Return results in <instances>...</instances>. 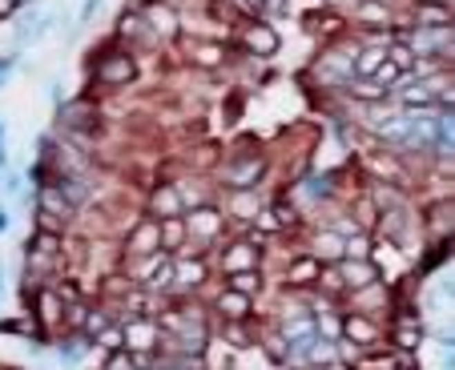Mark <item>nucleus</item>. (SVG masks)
I'll use <instances>...</instances> for the list:
<instances>
[{
	"label": "nucleus",
	"mask_w": 455,
	"mask_h": 370,
	"mask_svg": "<svg viewBox=\"0 0 455 370\" xmlns=\"http://www.w3.org/2000/svg\"><path fill=\"white\" fill-rule=\"evenodd\" d=\"M222 177H226V185H234V189H246V185H254L258 177H262V162H258V157L238 162V165H230Z\"/></svg>",
	"instance_id": "f257e3e1"
},
{
	"label": "nucleus",
	"mask_w": 455,
	"mask_h": 370,
	"mask_svg": "<svg viewBox=\"0 0 455 370\" xmlns=\"http://www.w3.org/2000/svg\"><path fill=\"white\" fill-rule=\"evenodd\" d=\"M254 262H258V250L246 246V242L226 250V270H230V274H238V270H254Z\"/></svg>",
	"instance_id": "f03ea898"
},
{
	"label": "nucleus",
	"mask_w": 455,
	"mask_h": 370,
	"mask_svg": "<svg viewBox=\"0 0 455 370\" xmlns=\"http://www.w3.org/2000/svg\"><path fill=\"white\" fill-rule=\"evenodd\" d=\"M447 37H452L447 28H427V24H423V28L415 32V48H419V52H443V48H447L443 45Z\"/></svg>",
	"instance_id": "7ed1b4c3"
},
{
	"label": "nucleus",
	"mask_w": 455,
	"mask_h": 370,
	"mask_svg": "<svg viewBox=\"0 0 455 370\" xmlns=\"http://www.w3.org/2000/svg\"><path fill=\"white\" fill-rule=\"evenodd\" d=\"M101 77L113 81V85H117V81H129V77H133V61H129V57H105V61H101Z\"/></svg>",
	"instance_id": "20e7f679"
},
{
	"label": "nucleus",
	"mask_w": 455,
	"mask_h": 370,
	"mask_svg": "<svg viewBox=\"0 0 455 370\" xmlns=\"http://www.w3.org/2000/svg\"><path fill=\"white\" fill-rule=\"evenodd\" d=\"M246 45L254 48V52H262V57H270V52L278 48V41H274L270 28H250V32H246Z\"/></svg>",
	"instance_id": "39448f33"
},
{
	"label": "nucleus",
	"mask_w": 455,
	"mask_h": 370,
	"mask_svg": "<svg viewBox=\"0 0 455 370\" xmlns=\"http://www.w3.org/2000/svg\"><path fill=\"white\" fill-rule=\"evenodd\" d=\"M153 213H157V217H173V213H177V193H173V189H157V193H153Z\"/></svg>",
	"instance_id": "423d86ee"
},
{
	"label": "nucleus",
	"mask_w": 455,
	"mask_h": 370,
	"mask_svg": "<svg viewBox=\"0 0 455 370\" xmlns=\"http://www.w3.org/2000/svg\"><path fill=\"white\" fill-rule=\"evenodd\" d=\"M153 246H157V230H153V226H142V230L133 233V246H129V250H133V254H153Z\"/></svg>",
	"instance_id": "0eeeda50"
},
{
	"label": "nucleus",
	"mask_w": 455,
	"mask_h": 370,
	"mask_svg": "<svg viewBox=\"0 0 455 370\" xmlns=\"http://www.w3.org/2000/svg\"><path fill=\"white\" fill-rule=\"evenodd\" d=\"M342 278H347L351 286H371V282H375V266H367V262H359V266H355V262H351Z\"/></svg>",
	"instance_id": "6e6552de"
},
{
	"label": "nucleus",
	"mask_w": 455,
	"mask_h": 370,
	"mask_svg": "<svg viewBox=\"0 0 455 370\" xmlns=\"http://www.w3.org/2000/svg\"><path fill=\"white\" fill-rule=\"evenodd\" d=\"M419 21L432 24V28H447V24H452V17H447V8H439V4H427V8L419 12Z\"/></svg>",
	"instance_id": "1a4fd4ad"
},
{
	"label": "nucleus",
	"mask_w": 455,
	"mask_h": 370,
	"mask_svg": "<svg viewBox=\"0 0 455 370\" xmlns=\"http://www.w3.org/2000/svg\"><path fill=\"white\" fill-rule=\"evenodd\" d=\"M173 282V266H169V257H153V274H149V286H166Z\"/></svg>",
	"instance_id": "9d476101"
},
{
	"label": "nucleus",
	"mask_w": 455,
	"mask_h": 370,
	"mask_svg": "<svg viewBox=\"0 0 455 370\" xmlns=\"http://www.w3.org/2000/svg\"><path fill=\"white\" fill-rule=\"evenodd\" d=\"M383 57H387V48H371V52H362L359 61H355V69L359 72H375L379 65H383Z\"/></svg>",
	"instance_id": "9b49d317"
},
{
	"label": "nucleus",
	"mask_w": 455,
	"mask_h": 370,
	"mask_svg": "<svg viewBox=\"0 0 455 370\" xmlns=\"http://www.w3.org/2000/svg\"><path fill=\"white\" fill-rule=\"evenodd\" d=\"M314 270H318L314 262H294V266H290V282H294V286H307V282H314Z\"/></svg>",
	"instance_id": "f8f14e48"
},
{
	"label": "nucleus",
	"mask_w": 455,
	"mask_h": 370,
	"mask_svg": "<svg viewBox=\"0 0 455 370\" xmlns=\"http://www.w3.org/2000/svg\"><path fill=\"white\" fill-rule=\"evenodd\" d=\"M399 97H403L407 105H432V89H427V85H407Z\"/></svg>",
	"instance_id": "ddd939ff"
},
{
	"label": "nucleus",
	"mask_w": 455,
	"mask_h": 370,
	"mask_svg": "<svg viewBox=\"0 0 455 370\" xmlns=\"http://www.w3.org/2000/svg\"><path fill=\"white\" fill-rule=\"evenodd\" d=\"M193 230L214 233L217 230V213H214V209H197V213H193Z\"/></svg>",
	"instance_id": "4468645a"
},
{
	"label": "nucleus",
	"mask_w": 455,
	"mask_h": 370,
	"mask_svg": "<svg viewBox=\"0 0 455 370\" xmlns=\"http://www.w3.org/2000/svg\"><path fill=\"white\" fill-rule=\"evenodd\" d=\"M347 334H351L355 342H371V338H375V326L371 322H355V318H351V322H347Z\"/></svg>",
	"instance_id": "2eb2a0df"
},
{
	"label": "nucleus",
	"mask_w": 455,
	"mask_h": 370,
	"mask_svg": "<svg viewBox=\"0 0 455 370\" xmlns=\"http://www.w3.org/2000/svg\"><path fill=\"white\" fill-rule=\"evenodd\" d=\"M395 81H399V65H391V61H387V65H379V69H375V85L391 89Z\"/></svg>",
	"instance_id": "dca6fc26"
},
{
	"label": "nucleus",
	"mask_w": 455,
	"mask_h": 370,
	"mask_svg": "<svg viewBox=\"0 0 455 370\" xmlns=\"http://www.w3.org/2000/svg\"><path fill=\"white\" fill-rule=\"evenodd\" d=\"M177 282H182V286H197V282H202V262H186V266H182V270H177Z\"/></svg>",
	"instance_id": "f3484780"
},
{
	"label": "nucleus",
	"mask_w": 455,
	"mask_h": 370,
	"mask_svg": "<svg viewBox=\"0 0 455 370\" xmlns=\"http://www.w3.org/2000/svg\"><path fill=\"white\" fill-rule=\"evenodd\" d=\"M202 347H206V334H202V330H182V350H193V354H197Z\"/></svg>",
	"instance_id": "a211bd4d"
},
{
	"label": "nucleus",
	"mask_w": 455,
	"mask_h": 370,
	"mask_svg": "<svg viewBox=\"0 0 455 370\" xmlns=\"http://www.w3.org/2000/svg\"><path fill=\"white\" fill-rule=\"evenodd\" d=\"M254 209H258V202H254L250 193H238V197H234V213H242V217H250Z\"/></svg>",
	"instance_id": "6ab92c4d"
},
{
	"label": "nucleus",
	"mask_w": 455,
	"mask_h": 370,
	"mask_svg": "<svg viewBox=\"0 0 455 370\" xmlns=\"http://www.w3.org/2000/svg\"><path fill=\"white\" fill-rule=\"evenodd\" d=\"M222 310H230V314H246V298H242V294H226V298H222Z\"/></svg>",
	"instance_id": "aec40b11"
},
{
	"label": "nucleus",
	"mask_w": 455,
	"mask_h": 370,
	"mask_svg": "<svg viewBox=\"0 0 455 370\" xmlns=\"http://www.w3.org/2000/svg\"><path fill=\"white\" fill-rule=\"evenodd\" d=\"M254 286H258V274H234V290H254Z\"/></svg>",
	"instance_id": "412c9836"
},
{
	"label": "nucleus",
	"mask_w": 455,
	"mask_h": 370,
	"mask_svg": "<svg viewBox=\"0 0 455 370\" xmlns=\"http://www.w3.org/2000/svg\"><path fill=\"white\" fill-rule=\"evenodd\" d=\"M355 92H359V97H383V85H367V81H355Z\"/></svg>",
	"instance_id": "4be33fe9"
},
{
	"label": "nucleus",
	"mask_w": 455,
	"mask_h": 370,
	"mask_svg": "<svg viewBox=\"0 0 455 370\" xmlns=\"http://www.w3.org/2000/svg\"><path fill=\"white\" fill-rule=\"evenodd\" d=\"M166 246H182V222H169L166 226Z\"/></svg>",
	"instance_id": "5701e85b"
},
{
	"label": "nucleus",
	"mask_w": 455,
	"mask_h": 370,
	"mask_svg": "<svg viewBox=\"0 0 455 370\" xmlns=\"http://www.w3.org/2000/svg\"><path fill=\"white\" fill-rule=\"evenodd\" d=\"M193 57H197L202 65H214V61L222 57V52H217V48H193Z\"/></svg>",
	"instance_id": "b1692460"
},
{
	"label": "nucleus",
	"mask_w": 455,
	"mask_h": 370,
	"mask_svg": "<svg viewBox=\"0 0 455 370\" xmlns=\"http://www.w3.org/2000/svg\"><path fill=\"white\" fill-rule=\"evenodd\" d=\"M415 342H419V334H415L411 326H403V330H399V347H415Z\"/></svg>",
	"instance_id": "393cba45"
},
{
	"label": "nucleus",
	"mask_w": 455,
	"mask_h": 370,
	"mask_svg": "<svg viewBox=\"0 0 455 370\" xmlns=\"http://www.w3.org/2000/svg\"><path fill=\"white\" fill-rule=\"evenodd\" d=\"M311 358H314V362H327V358H331V347H327V342L311 347Z\"/></svg>",
	"instance_id": "a878e982"
},
{
	"label": "nucleus",
	"mask_w": 455,
	"mask_h": 370,
	"mask_svg": "<svg viewBox=\"0 0 455 370\" xmlns=\"http://www.w3.org/2000/svg\"><path fill=\"white\" fill-rule=\"evenodd\" d=\"M347 254H367V242H347Z\"/></svg>",
	"instance_id": "bb28decb"
},
{
	"label": "nucleus",
	"mask_w": 455,
	"mask_h": 370,
	"mask_svg": "<svg viewBox=\"0 0 455 370\" xmlns=\"http://www.w3.org/2000/svg\"><path fill=\"white\" fill-rule=\"evenodd\" d=\"M97 4H101V0H85V12H81V17H85V21H89V17H93V8Z\"/></svg>",
	"instance_id": "cd10ccee"
}]
</instances>
